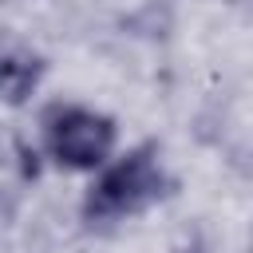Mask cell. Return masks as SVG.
<instances>
[{
  "mask_svg": "<svg viewBox=\"0 0 253 253\" xmlns=\"http://www.w3.org/2000/svg\"><path fill=\"white\" fill-rule=\"evenodd\" d=\"M158 190H162V174L154 170L150 154H130L99 178L87 210L91 213H126V210H138V206L154 202Z\"/></svg>",
  "mask_w": 253,
  "mask_h": 253,
  "instance_id": "1",
  "label": "cell"
},
{
  "mask_svg": "<svg viewBox=\"0 0 253 253\" xmlns=\"http://www.w3.org/2000/svg\"><path fill=\"white\" fill-rule=\"evenodd\" d=\"M111 123L103 115H91V111H63L55 115L51 130H47V142H51V154L67 166H95L107 158L111 150Z\"/></svg>",
  "mask_w": 253,
  "mask_h": 253,
  "instance_id": "2",
  "label": "cell"
},
{
  "mask_svg": "<svg viewBox=\"0 0 253 253\" xmlns=\"http://www.w3.org/2000/svg\"><path fill=\"white\" fill-rule=\"evenodd\" d=\"M36 75H40V67H36L32 59H12V55H4V59H0V95H4L8 103H20V99L36 87Z\"/></svg>",
  "mask_w": 253,
  "mask_h": 253,
  "instance_id": "3",
  "label": "cell"
}]
</instances>
